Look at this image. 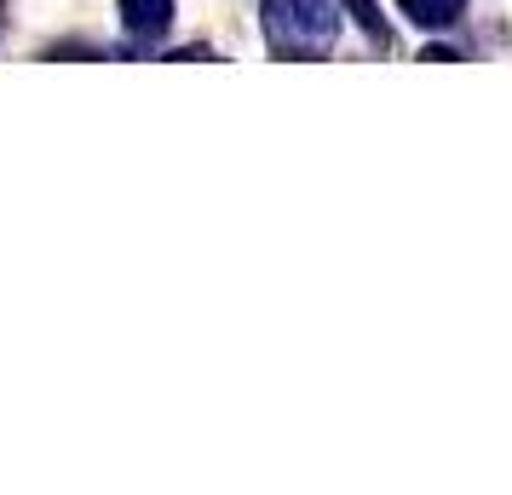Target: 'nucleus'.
Returning <instances> with one entry per match:
<instances>
[{"instance_id":"f257e3e1","label":"nucleus","mask_w":512,"mask_h":495,"mask_svg":"<svg viewBox=\"0 0 512 495\" xmlns=\"http://www.w3.org/2000/svg\"><path fill=\"white\" fill-rule=\"evenodd\" d=\"M340 35V0H265V41L288 58H323Z\"/></svg>"},{"instance_id":"f03ea898","label":"nucleus","mask_w":512,"mask_h":495,"mask_svg":"<svg viewBox=\"0 0 512 495\" xmlns=\"http://www.w3.org/2000/svg\"><path fill=\"white\" fill-rule=\"evenodd\" d=\"M116 12L127 35H144V41L167 35V24H173V0H116Z\"/></svg>"},{"instance_id":"7ed1b4c3","label":"nucleus","mask_w":512,"mask_h":495,"mask_svg":"<svg viewBox=\"0 0 512 495\" xmlns=\"http://www.w3.org/2000/svg\"><path fill=\"white\" fill-rule=\"evenodd\" d=\"M397 6H403V18L420 24V29H449L455 18H461L466 0H397Z\"/></svg>"},{"instance_id":"20e7f679","label":"nucleus","mask_w":512,"mask_h":495,"mask_svg":"<svg viewBox=\"0 0 512 495\" xmlns=\"http://www.w3.org/2000/svg\"><path fill=\"white\" fill-rule=\"evenodd\" d=\"M340 6H346L351 18L363 24V35H369V41H380V47H386V24H380V6H374V0H340Z\"/></svg>"}]
</instances>
